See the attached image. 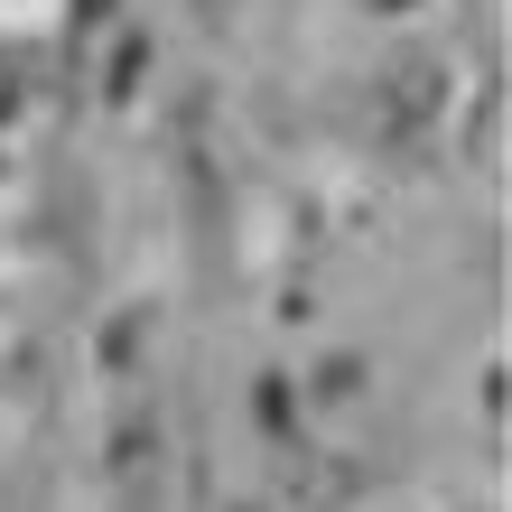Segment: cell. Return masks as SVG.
Listing matches in <instances>:
<instances>
[{"instance_id": "1", "label": "cell", "mask_w": 512, "mask_h": 512, "mask_svg": "<svg viewBox=\"0 0 512 512\" xmlns=\"http://www.w3.org/2000/svg\"><path fill=\"white\" fill-rule=\"evenodd\" d=\"M19 94H28V84H19V56L0 47V122H10V112H19Z\"/></svg>"}]
</instances>
